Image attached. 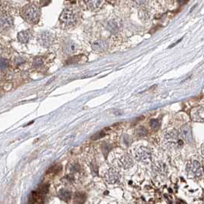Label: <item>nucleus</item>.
<instances>
[{
    "label": "nucleus",
    "mask_w": 204,
    "mask_h": 204,
    "mask_svg": "<svg viewBox=\"0 0 204 204\" xmlns=\"http://www.w3.org/2000/svg\"><path fill=\"white\" fill-rule=\"evenodd\" d=\"M41 11L38 6L32 4L25 6L22 11V16L27 22L35 24L38 22L40 18Z\"/></svg>",
    "instance_id": "1"
},
{
    "label": "nucleus",
    "mask_w": 204,
    "mask_h": 204,
    "mask_svg": "<svg viewBox=\"0 0 204 204\" xmlns=\"http://www.w3.org/2000/svg\"><path fill=\"white\" fill-rule=\"evenodd\" d=\"M165 142L168 146L174 148H180L184 146V142L180 139L179 134L176 131H171L165 136Z\"/></svg>",
    "instance_id": "2"
},
{
    "label": "nucleus",
    "mask_w": 204,
    "mask_h": 204,
    "mask_svg": "<svg viewBox=\"0 0 204 204\" xmlns=\"http://www.w3.org/2000/svg\"><path fill=\"white\" fill-rule=\"evenodd\" d=\"M60 21L67 25H73L76 22V16L71 9H65L60 16Z\"/></svg>",
    "instance_id": "3"
},
{
    "label": "nucleus",
    "mask_w": 204,
    "mask_h": 204,
    "mask_svg": "<svg viewBox=\"0 0 204 204\" xmlns=\"http://www.w3.org/2000/svg\"><path fill=\"white\" fill-rule=\"evenodd\" d=\"M53 35H52L50 32L45 31V32H42L41 33L39 34L38 42L42 47L48 48V47L51 46L52 44L53 43Z\"/></svg>",
    "instance_id": "4"
},
{
    "label": "nucleus",
    "mask_w": 204,
    "mask_h": 204,
    "mask_svg": "<svg viewBox=\"0 0 204 204\" xmlns=\"http://www.w3.org/2000/svg\"><path fill=\"white\" fill-rule=\"evenodd\" d=\"M135 156L138 161H141V162L148 163L151 160V152L149 148L145 147H141L137 150L135 153Z\"/></svg>",
    "instance_id": "5"
},
{
    "label": "nucleus",
    "mask_w": 204,
    "mask_h": 204,
    "mask_svg": "<svg viewBox=\"0 0 204 204\" xmlns=\"http://www.w3.org/2000/svg\"><path fill=\"white\" fill-rule=\"evenodd\" d=\"M104 179L106 182L109 184H116L120 182V172L117 170L111 169L108 170L104 174Z\"/></svg>",
    "instance_id": "6"
},
{
    "label": "nucleus",
    "mask_w": 204,
    "mask_h": 204,
    "mask_svg": "<svg viewBox=\"0 0 204 204\" xmlns=\"http://www.w3.org/2000/svg\"><path fill=\"white\" fill-rule=\"evenodd\" d=\"M13 25V19L6 13H0V31H6Z\"/></svg>",
    "instance_id": "7"
},
{
    "label": "nucleus",
    "mask_w": 204,
    "mask_h": 204,
    "mask_svg": "<svg viewBox=\"0 0 204 204\" xmlns=\"http://www.w3.org/2000/svg\"><path fill=\"white\" fill-rule=\"evenodd\" d=\"M189 174H191L193 177H200L202 175V166L197 161H194L190 162L187 166Z\"/></svg>",
    "instance_id": "8"
},
{
    "label": "nucleus",
    "mask_w": 204,
    "mask_h": 204,
    "mask_svg": "<svg viewBox=\"0 0 204 204\" xmlns=\"http://www.w3.org/2000/svg\"><path fill=\"white\" fill-rule=\"evenodd\" d=\"M179 134L183 140H185L189 144H192L193 143V138L191 129L188 125H183L179 130Z\"/></svg>",
    "instance_id": "9"
},
{
    "label": "nucleus",
    "mask_w": 204,
    "mask_h": 204,
    "mask_svg": "<svg viewBox=\"0 0 204 204\" xmlns=\"http://www.w3.org/2000/svg\"><path fill=\"white\" fill-rule=\"evenodd\" d=\"M117 164L120 167L124 168V169H128L133 166L134 161L133 159L129 155L125 154L119 157L118 161H117Z\"/></svg>",
    "instance_id": "10"
},
{
    "label": "nucleus",
    "mask_w": 204,
    "mask_h": 204,
    "mask_svg": "<svg viewBox=\"0 0 204 204\" xmlns=\"http://www.w3.org/2000/svg\"><path fill=\"white\" fill-rule=\"evenodd\" d=\"M77 49H78V45L72 40H68L63 44V52L65 54L71 55V54L75 53Z\"/></svg>",
    "instance_id": "11"
},
{
    "label": "nucleus",
    "mask_w": 204,
    "mask_h": 204,
    "mask_svg": "<svg viewBox=\"0 0 204 204\" xmlns=\"http://www.w3.org/2000/svg\"><path fill=\"white\" fill-rule=\"evenodd\" d=\"M203 107H197V108L193 109L190 116H191L192 120L197 122L203 121Z\"/></svg>",
    "instance_id": "12"
},
{
    "label": "nucleus",
    "mask_w": 204,
    "mask_h": 204,
    "mask_svg": "<svg viewBox=\"0 0 204 204\" xmlns=\"http://www.w3.org/2000/svg\"><path fill=\"white\" fill-rule=\"evenodd\" d=\"M107 48H108V44L105 40H97L92 44V49L97 52L106 51Z\"/></svg>",
    "instance_id": "13"
},
{
    "label": "nucleus",
    "mask_w": 204,
    "mask_h": 204,
    "mask_svg": "<svg viewBox=\"0 0 204 204\" xmlns=\"http://www.w3.org/2000/svg\"><path fill=\"white\" fill-rule=\"evenodd\" d=\"M106 28L111 33H117L120 29V23L117 19H111L107 22Z\"/></svg>",
    "instance_id": "14"
},
{
    "label": "nucleus",
    "mask_w": 204,
    "mask_h": 204,
    "mask_svg": "<svg viewBox=\"0 0 204 204\" xmlns=\"http://www.w3.org/2000/svg\"><path fill=\"white\" fill-rule=\"evenodd\" d=\"M17 37L18 40H19L21 43L25 44L29 41L31 35L29 31H22V32H20L18 34Z\"/></svg>",
    "instance_id": "15"
},
{
    "label": "nucleus",
    "mask_w": 204,
    "mask_h": 204,
    "mask_svg": "<svg viewBox=\"0 0 204 204\" xmlns=\"http://www.w3.org/2000/svg\"><path fill=\"white\" fill-rule=\"evenodd\" d=\"M58 197L61 200L68 201L71 198V192L68 190H61L58 192Z\"/></svg>",
    "instance_id": "16"
},
{
    "label": "nucleus",
    "mask_w": 204,
    "mask_h": 204,
    "mask_svg": "<svg viewBox=\"0 0 204 204\" xmlns=\"http://www.w3.org/2000/svg\"><path fill=\"white\" fill-rule=\"evenodd\" d=\"M102 2L103 0H86V2H87L88 7L92 9H95L101 6Z\"/></svg>",
    "instance_id": "17"
},
{
    "label": "nucleus",
    "mask_w": 204,
    "mask_h": 204,
    "mask_svg": "<svg viewBox=\"0 0 204 204\" xmlns=\"http://www.w3.org/2000/svg\"><path fill=\"white\" fill-rule=\"evenodd\" d=\"M86 196L85 194L82 193H77L75 194V203H84V200H85Z\"/></svg>",
    "instance_id": "18"
},
{
    "label": "nucleus",
    "mask_w": 204,
    "mask_h": 204,
    "mask_svg": "<svg viewBox=\"0 0 204 204\" xmlns=\"http://www.w3.org/2000/svg\"><path fill=\"white\" fill-rule=\"evenodd\" d=\"M9 61L6 58H0V70L3 71L9 67Z\"/></svg>",
    "instance_id": "19"
},
{
    "label": "nucleus",
    "mask_w": 204,
    "mask_h": 204,
    "mask_svg": "<svg viewBox=\"0 0 204 204\" xmlns=\"http://www.w3.org/2000/svg\"><path fill=\"white\" fill-rule=\"evenodd\" d=\"M32 64H33L34 67L39 68V67H41L43 65V60L41 58H35V59L33 60V63H32Z\"/></svg>",
    "instance_id": "20"
},
{
    "label": "nucleus",
    "mask_w": 204,
    "mask_h": 204,
    "mask_svg": "<svg viewBox=\"0 0 204 204\" xmlns=\"http://www.w3.org/2000/svg\"><path fill=\"white\" fill-rule=\"evenodd\" d=\"M136 134L138 136H145V135L147 134V130L144 128H143V127H140V128H138L136 130Z\"/></svg>",
    "instance_id": "21"
},
{
    "label": "nucleus",
    "mask_w": 204,
    "mask_h": 204,
    "mask_svg": "<svg viewBox=\"0 0 204 204\" xmlns=\"http://www.w3.org/2000/svg\"><path fill=\"white\" fill-rule=\"evenodd\" d=\"M105 132L104 131V130H102V131H100L99 133H97L96 134L93 135L92 137H91V139L92 140H98L100 139V138H104V136H105Z\"/></svg>",
    "instance_id": "22"
},
{
    "label": "nucleus",
    "mask_w": 204,
    "mask_h": 204,
    "mask_svg": "<svg viewBox=\"0 0 204 204\" xmlns=\"http://www.w3.org/2000/svg\"><path fill=\"white\" fill-rule=\"evenodd\" d=\"M151 125L153 129H157L160 127V122L156 119L151 120Z\"/></svg>",
    "instance_id": "23"
},
{
    "label": "nucleus",
    "mask_w": 204,
    "mask_h": 204,
    "mask_svg": "<svg viewBox=\"0 0 204 204\" xmlns=\"http://www.w3.org/2000/svg\"><path fill=\"white\" fill-rule=\"evenodd\" d=\"M149 0H133L134 2L138 6H144L148 2Z\"/></svg>",
    "instance_id": "24"
},
{
    "label": "nucleus",
    "mask_w": 204,
    "mask_h": 204,
    "mask_svg": "<svg viewBox=\"0 0 204 204\" xmlns=\"http://www.w3.org/2000/svg\"><path fill=\"white\" fill-rule=\"evenodd\" d=\"M52 0H41L40 2V5L42 6H46L51 2Z\"/></svg>",
    "instance_id": "25"
},
{
    "label": "nucleus",
    "mask_w": 204,
    "mask_h": 204,
    "mask_svg": "<svg viewBox=\"0 0 204 204\" xmlns=\"http://www.w3.org/2000/svg\"><path fill=\"white\" fill-rule=\"evenodd\" d=\"M187 0H178V2H179V5H183V4H184V3L187 2Z\"/></svg>",
    "instance_id": "26"
},
{
    "label": "nucleus",
    "mask_w": 204,
    "mask_h": 204,
    "mask_svg": "<svg viewBox=\"0 0 204 204\" xmlns=\"http://www.w3.org/2000/svg\"><path fill=\"white\" fill-rule=\"evenodd\" d=\"M1 52H2V47H1V45H0V54H1Z\"/></svg>",
    "instance_id": "27"
}]
</instances>
